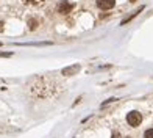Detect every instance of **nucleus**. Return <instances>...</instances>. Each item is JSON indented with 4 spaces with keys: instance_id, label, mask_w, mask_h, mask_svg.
I'll return each mask as SVG.
<instances>
[{
    "instance_id": "obj_1",
    "label": "nucleus",
    "mask_w": 153,
    "mask_h": 138,
    "mask_svg": "<svg viewBox=\"0 0 153 138\" xmlns=\"http://www.w3.org/2000/svg\"><path fill=\"white\" fill-rule=\"evenodd\" d=\"M127 121H128V124L131 127H137L139 124H141V121H142V116H141L139 112H130L127 115Z\"/></svg>"
},
{
    "instance_id": "obj_2",
    "label": "nucleus",
    "mask_w": 153,
    "mask_h": 138,
    "mask_svg": "<svg viewBox=\"0 0 153 138\" xmlns=\"http://www.w3.org/2000/svg\"><path fill=\"white\" fill-rule=\"evenodd\" d=\"M116 5V0H97V6L100 10H111Z\"/></svg>"
},
{
    "instance_id": "obj_3",
    "label": "nucleus",
    "mask_w": 153,
    "mask_h": 138,
    "mask_svg": "<svg viewBox=\"0 0 153 138\" xmlns=\"http://www.w3.org/2000/svg\"><path fill=\"white\" fill-rule=\"evenodd\" d=\"M71 10H72V3H69L67 0H62L58 5V11L61 14H67V13H71Z\"/></svg>"
},
{
    "instance_id": "obj_4",
    "label": "nucleus",
    "mask_w": 153,
    "mask_h": 138,
    "mask_svg": "<svg viewBox=\"0 0 153 138\" xmlns=\"http://www.w3.org/2000/svg\"><path fill=\"white\" fill-rule=\"evenodd\" d=\"M78 71H80V64H72V66L62 69V75H74Z\"/></svg>"
},
{
    "instance_id": "obj_5",
    "label": "nucleus",
    "mask_w": 153,
    "mask_h": 138,
    "mask_svg": "<svg viewBox=\"0 0 153 138\" xmlns=\"http://www.w3.org/2000/svg\"><path fill=\"white\" fill-rule=\"evenodd\" d=\"M24 3H27V5H41V3H44V0H24Z\"/></svg>"
},
{
    "instance_id": "obj_6",
    "label": "nucleus",
    "mask_w": 153,
    "mask_h": 138,
    "mask_svg": "<svg viewBox=\"0 0 153 138\" xmlns=\"http://www.w3.org/2000/svg\"><path fill=\"white\" fill-rule=\"evenodd\" d=\"M144 138H153V129H149V130H145V134H144Z\"/></svg>"
},
{
    "instance_id": "obj_7",
    "label": "nucleus",
    "mask_w": 153,
    "mask_h": 138,
    "mask_svg": "<svg viewBox=\"0 0 153 138\" xmlns=\"http://www.w3.org/2000/svg\"><path fill=\"white\" fill-rule=\"evenodd\" d=\"M11 52H0V57H5V58H8V57H11Z\"/></svg>"
},
{
    "instance_id": "obj_8",
    "label": "nucleus",
    "mask_w": 153,
    "mask_h": 138,
    "mask_svg": "<svg viewBox=\"0 0 153 138\" xmlns=\"http://www.w3.org/2000/svg\"><path fill=\"white\" fill-rule=\"evenodd\" d=\"M30 28H36V20H30Z\"/></svg>"
},
{
    "instance_id": "obj_9",
    "label": "nucleus",
    "mask_w": 153,
    "mask_h": 138,
    "mask_svg": "<svg viewBox=\"0 0 153 138\" xmlns=\"http://www.w3.org/2000/svg\"><path fill=\"white\" fill-rule=\"evenodd\" d=\"M130 2H136V0H130Z\"/></svg>"
},
{
    "instance_id": "obj_10",
    "label": "nucleus",
    "mask_w": 153,
    "mask_h": 138,
    "mask_svg": "<svg viewBox=\"0 0 153 138\" xmlns=\"http://www.w3.org/2000/svg\"><path fill=\"white\" fill-rule=\"evenodd\" d=\"M0 46H2V44H0Z\"/></svg>"
}]
</instances>
